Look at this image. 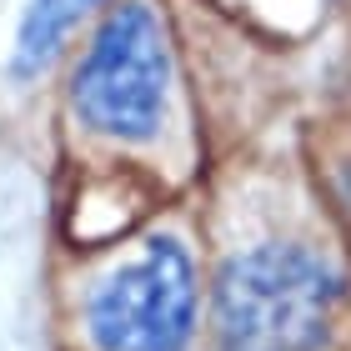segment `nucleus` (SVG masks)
I'll use <instances>...</instances> for the list:
<instances>
[{"label": "nucleus", "instance_id": "1", "mask_svg": "<svg viewBox=\"0 0 351 351\" xmlns=\"http://www.w3.org/2000/svg\"><path fill=\"white\" fill-rule=\"evenodd\" d=\"M341 281L301 246H256L216 276L221 351H322Z\"/></svg>", "mask_w": 351, "mask_h": 351}, {"label": "nucleus", "instance_id": "2", "mask_svg": "<svg viewBox=\"0 0 351 351\" xmlns=\"http://www.w3.org/2000/svg\"><path fill=\"white\" fill-rule=\"evenodd\" d=\"M171 86L166 30L146 0H125L101 21L71 75V106L81 125L116 141H146L161 125Z\"/></svg>", "mask_w": 351, "mask_h": 351}, {"label": "nucleus", "instance_id": "3", "mask_svg": "<svg viewBox=\"0 0 351 351\" xmlns=\"http://www.w3.org/2000/svg\"><path fill=\"white\" fill-rule=\"evenodd\" d=\"M196 326V271L176 236H151L146 251L110 271L86 306V331L101 351H186Z\"/></svg>", "mask_w": 351, "mask_h": 351}, {"label": "nucleus", "instance_id": "4", "mask_svg": "<svg viewBox=\"0 0 351 351\" xmlns=\"http://www.w3.org/2000/svg\"><path fill=\"white\" fill-rule=\"evenodd\" d=\"M95 5V0H30L21 36H15V75H36L56 60V51L66 45L71 25Z\"/></svg>", "mask_w": 351, "mask_h": 351}]
</instances>
